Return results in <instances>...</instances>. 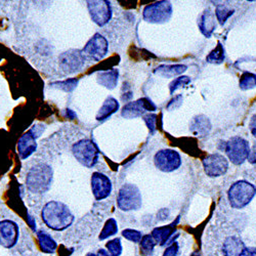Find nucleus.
<instances>
[{"label":"nucleus","instance_id":"nucleus-37","mask_svg":"<svg viewBox=\"0 0 256 256\" xmlns=\"http://www.w3.org/2000/svg\"><path fill=\"white\" fill-rule=\"evenodd\" d=\"M182 104V96H178L168 102V104L166 106V108L169 111L170 110H176V109L180 108Z\"/></svg>","mask_w":256,"mask_h":256},{"label":"nucleus","instance_id":"nucleus-29","mask_svg":"<svg viewBox=\"0 0 256 256\" xmlns=\"http://www.w3.org/2000/svg\"><path fill=\"white\" fill-rule=\"evenodd\" d=\"M226 54L224 46H222L220 42H218L216 48L213 50L206 58V60L210 64H222L224 62Z\"/></svg>","mask_w":256,"mask_h":256},{"label":"nucleus","instance_id":"nucleus-6","mask_svg":"<svg viewBox=\"0 0 256 256\" xmlns=\"http://www.w3.org/2000/svg\"><path fill=\"white\" fill-rule=\"evenodd\" d=\"M172 4L169 2H158L146 6L142 10V18L150 24H164L172 16Z\"/></svg>","mask_w":256,"mask_h":256},{"label":"nucleus","instance_id":"nucleus-32","mask_svg":"<svg viewBox=\"0 0 256 256\" xmlns=\"http://www.w3.org/2000/svg\"><path fill=\"white\" fill-rule=\"evenodd\" d=\"M121 234L125 240L132 242L134 244L140 243L142 241V237H144V234H142V232H140L138 230H134V228H125V230H122Z\"/></svg>","mask_w":256,"mask_h":256},{"label":"nucleus","instance_id":"nucleus-10","mask_svg":"<svg viewBox=\"0 0 256 256\" xmlns=\"http://www.w3.org/2000/svg\"><path fill=\"white\" fill-rule=\"evenodd\" d=\"M88 10L92 22L98 27L108 25L113 18L111 2L108 0H94L88 2Z\"/></svg>","mask_w":256,"mask_h":256},{"label":"nucleus","instance_id":"nucleus-33","mask_svg":"<svg viewBox=\"0 0 256 256\" xmlns=\"http://www.w3.org/2000/svg\"><path fill=\"white\" fill-rule=\"evenodd\" d=\"M234 12V10H228L226 6H218L216 10V20L220 22V24L222 26H224L226 22V20L232 16Z\"/></svg>","mask_w":256,"mask_h":256},{"label":"nucleus","instance_id":"nucleus-41","mask_svg":"<svg viewBox=\"0 0 256 256\" xmlns=\"http://www.w3.org/2000/svg\"><path fill=\"white\" fill-rule=\"evenodd\" d=\"M66 117H68L69 119L73 120V119H75L77 117V115H76V113L74 111H72L70 109H67L66 110Z\"/></svg>","mask_w":256,"mask_h":256},{"label":"nucleus","instance_id":"nucleus-20","mask_svg":"<svg viewBox=\"0 0 256 256\" xmlns=\"http://www.w3.org/2000/svg\"><path fill=\"white\" fill-rule=\"evenodd\" d=\"M216 20L214 12H212L209 8L205 10L198 20V26L201 33L206 37H210L216 29Z\"/></svg>","mask_w":256,"mask_h":256},{"label":"nucleus","instance_id":"nucleus-5","mask_svg":"<svg viewBox=\"0 0 256 256\" xmlns=\"http://www.w3.org/2000/svg\"><path fill=\"white\" fill-rule=\"evenodd\" d=\"M117 206L121 211H138L142 206L140 190L134 184H123L117 195Z\"/></svg>","mask_w":256,"mask_h":256},{"label":"nucleus","instance_id":"nucleus-31","mask_svg":"<svg viewBox=\"0 0 256 256\" xmlns=\"http://www.w3.org/2000/svg\"><path fill=\"white\" fill-rule=\"evenodd\" d=\"M106 248L110 256H121L123 253V246L120 238H114L106 243Z\"/></svg>","mask_w":256,"mask_h":256},{"label":"nucleus","instance_id":"nucleus-19","mask_svg":"<svg viewBox=\"0 0 256 256\" xmlns=\"http://www.w3.org/2000/svg\"><path fill=\"white\" fill-rule=\"evenodd\" d=\"M180 222V216L176 218V222H174L172 224H170L168 226H157L152 230V237L154 238V240L156 241L157 244H160L161 246H165L166 244H168V242L170 241V238L172 237V234H174L176 224Z\"/></svg>","mask_w":256,"mask_h":256},{"label":"nucleus","instance_id":"nucleus-24","mask_svg":"<svg viewBox=\"0 0 256 256\" xmlns=\"http://www.w3.org/2000/svg\"><path fill=\"white\" fill-rule=\"evenodd\" d=\"M188 67L182 64H176V65H160L154 70V73L163 78H174L182 75L186 71Z\"/></svg>","mask_w":256,"mask_h":256},{"label":"nucleus","instance_id":"nucleus-30","mask_svg":"<svg viewBox=\"0 0 256 256\" xmlns=\"http://www.w3.org/2000/svg\"><path fill=\"white\" fill-rule=\"evenodd\" d=\"M239 86L242 90H249L256 86V75L244 72L240 78L239 81Z\"/></svg>","mask_w":256,"mask_h":256},{"label":"nucleus","instance_id":"nucleus-15","mask_svg":"<svg viewBox=\"0 0 256 256\" xmlns=\"http://www.w3.org/2000/svg\"><path fill=\"white\" fill-rule=\"evenodd\" d=\"M204 172L210 178H218L224 176L228 169L226 158L218 153L210 154L202 161Z\"/></svg>","mask_w":256,"mask_h":256},{"label":"nucleus","instance_id":"nucleus-42","mask_svg":"<svg viewBox=\"0 0 256 256\" xmlns=\"http://www.w3.org/2000/svg\"><path fill=\"white\" fill-rule=\"evenodd\" d=\"M96 253L98 254V256H110L108 251L104 250V249H100V250H98Z\"/></svg>","mask_w":256,"mask_h":256},{"label":"nucleus","instance_id":"nucleus-3","mask_svg":"<svg viewBox=\"0 0 256 256\" xmlns=\"http://www.w3.org/2000/svg\"><path fill=\"white\" fill-rule=\"evenodd\" d=\"M72 154L82 166L94 167L100 158V150L96 142L90 138H81L72 146Z\"/></svg>","mask_w":256,"mask_h":256},{"label":"nucleus","instance_id":"nucleus-1","mask_svg":"<svg viewBox=\"0 0 256 256\" xmlns=\"http://www.w3.org/2000/svg\"><path fill=\"white\" fill-rule=\"evenodd\" d=\"M41 218L48 228L56 232L67 230L75 222L71 209L60 201H48L46 203L41 210Z\"/></svg>","mask_w":256,"mask_h":256},{"label":"nucleus","instance_id":"nucleus-43","mask_svg":"<svg viewBox=\"0 0 256 256\" xmlns=\"http://www.w3.org/2000/svg\"><path fill=\"white\" fill-rule=\"evenodd\" d=\"M85 256H98V253H92V252H90V253H88Z\"/></svg>","mask_w":256,"mask_h":256},{"label":"nucleus","instance_id":"nucleus-14","mask_svg":"<svg viewBox=\"0 0 256 256\" xmlns=\"http://www.w3.org/2000/svg\"><path fill=\"white\" fill-rule=\"evenodd\" d=\"M85 58L82 50H70L60 56V67L65 73H75L83 68Z\"/></svg>","mask_w":256,"mask_h":256},{"label":"nucleus","instance_id":"nucleus-36","mask_svg":"<svg viewBox=\"0 0 256 256\" xmlns=\"http://www.w3.org/2000/svg\"><path fill=\"white\" fill-rule=\"evenodd\" d=\"M180 252V244L178 242H174L172 244L168 245V247L165 249L162 256H178Z\"/></svg>","mask_w":256,"mask_h":256},{"label":"nucleus","instance_id":"nucleus-26","mask_svg":"<svg viewBox=\"0 0 256 256\" xmlns=\"http://www.w3.org/2000/svg\"><path fill=\"white\" fill-rule=\"evenodd\" d=\"M117 232H118L117 220L115 218H111L104 222V228H102V230L100 232L98 240L100 241H104V240L109 239L111 237H114L115 234H117Z\"/></svg>","mask_w":256,"mask_h":256},{"label":"nucleus","instance_id":"nucleus-16","mask_svg":"<svg viewBox=\"0 0 256 256\" xmlns=\"http://www.w3.org/2000/svg\"><path fill=\"white\" fill-rule=\"evenodd\" d=\"M20 228L12 220H0V246L6 249L14 248L18 241Z\"/></svg>","mask_w":256,"mask_h":256},{"label":"nucleus","instance_id":"nucleus-39","mask_svg":"<svg viewBox=\"0 0 256 256\" xmlns=\"http://www.w3.org/2000/svg\"><path fill=\"white\" fill-rule=\"evenodd\" d=\"M240 256H256V248L253 247H246Z\"/></svg>","mask_w":256,"mask_h":256},{"label":"nucleus","instance_id":"nucleus-7","mask_svg":"<svg viewBox=\"0 0 256 256\" xmlns=\"http://www.w3.org/2000/svg\"><path fill=\"white\" fill-rule=\"evenodd\" d=\"M44 125H34L29 132L20 138L18 142V156L22 160L31 157L37 150V138L44 132Z\"/></svg>","mask_w":256,"mask_h":256},{"label":"nucleus","instance_id":"nucleus-34","mask_svg":"<svg viewBox=\"0 0 256 256\" xmlns=\"http://www.w3.org/2000/svg\"><path fill=\"white\" fill-rule=\"evenodd\" d=\"M188 83H190V78L188 76H180L178 78H176L172 83L169 84V90H170V94L174 96V94L182 88H184L186 85H188Z\"/></svg>","mask_w":256,"mask_h":256},{"label":"nucleus","instance_id":"nucleus-21","mask_svg":"<svg viewBox=\"0 0 256 256\" xmlns=\"http://www.w3.org/2000/svg\"><path fill=\"white\" fill-rule=\"evenodd\" d=\"M190 130L194 136L199 138L206 136L211 130L210 120L204 115H198L193 118L190 124Z\"/></svg>","mask_w":256,"mask_h":256},{"label":"nucleus","instance_id":"nucleus-35","mask_svg":"<svg viewBox=\"0 0 256 256\" xmlns=\"http://www.w3.org/2000/svg\"><path fill=\"white\" fill-rule=\"evenodd\" d=\"M157 118H158L157 115L154 114V113H148L142 117V119H144V123L146 124L151 134H154L157 130V125H158Z\"/></svg>","mask_w":256,"mask_h":256},{"label":"nucleus","instance_id":"nucleus-17","mask_svg":"<svg viewBox=\"0 0 256 256\" xmlns=\"http://www.w3.org/2000/svg\"><path fill=\"white\" fill-rule=\"evenodd\" d=\"M246 248L242 239L236 234L228 236L222 242L220 253L222 256H240L242 251Z\"/></svg>","mask_w":256,"mask_h":256},{"label":"nucleus","instance_id":"nucleus-28","mask_svg":"<svg viewBox=\"0 0 256 256\" xmlns=\"http://www.w3.org/2000/svg\"><path fill=\"white\" fill-rule=\"evenodd\" d=\"M156 241L152 237V234H144L142 241L140 242V253L144 256H152L156 247Z\"/></svg>","mask_w":256,"mask_h":256},{"label":"nucleus","instance_id":"nucleus-4","mask_svg":"<svg viewBox=\"0 0 256 256\" xmlns=\"http://www.w3.org/2000/svg\"><path fill=\"white\" fill-rule=\"evenodd\" d=\"M256 195V188L246 182H236L230 188L228 192V198L230 205L234 209H242L246 207Z\"/></svg>","mask_w":256,"mask_h":256},{"label":"nucleus","instance_id":"nucleus-27","mask_svg":"<svg viewBox=\"0 0 256 256\" xmlns=\"http://www.w3.org/2000/svg\"><path fill=\"white\" fill-rule=\"evenodd\" d=\"M78 83H79L78 78H70V79H66V80L52 82V83H50V88L70 94L77 88Z\"/></svg>","mask_w":256,"mask_h":256},{"label":"nucleus","instance_id":"nucleus-25","mask_svg":"<svg viewBox=\"0 0 256 256\" xmlns=\"http://www.w3.org/2000/svg\"><path fill=\"white\" fill-rule=\"evenodd\" d=\"M182 142V144L180 146L182 148V150L190 154L193 157H201L203 152L200 150L198 146V140L195 138H184L180 140Z\"/></svg>","mask_w":256,"mask_h":256},{"label":"nucleus","instance_id":"nucleus-40","mask_svg":"<svg viewBox=\"0 0 256 256\" xmlns=\"http://www.w3.org/2000/svg\"><path fill=\"white\" fill-rule=\"evenodd\" d=\"M249 128H250V132L253 134V136L256 138V115H254L251 118V121L249 123Z\"/></svg>","mask_w":256,"mask_h":256},{"label":"nucleus","instance_id":"nucleus-23","mask_svg":"<svg viewBox=\"0 0 256 256\" xmlns=\"http://www.w3.org/2000/svg\"><path fill=\"white\" fill-rule=\"evenodd\" d=\"M37 240L39 243L40 250L46 253V254H52L54 253L58 249V243L52 237V234H48V232L40 230L37 232Z\"/></svg>","mask_w":256,"mask_h":256},{"label":"nucleus","instance_id":"nucleus-2","mask_svg":"<svg viewBox=\"0 0 256 256\" xmlns=\"http://www.w3.org/2000/svg\"><path fill=\"white\" fill-rule=\"evenodd\" d=\"M52 180V167L46 163H38L28 172L26 176V186L31 193L42 195L50 190Z\"/></svg>","mask_w":256,"mask_h":256},{"label":"nucleus","instance_id":"nucleus-9","mask_svg":"<svg viewBox=\"0 0 256 256\" xmlns=\"http://www.w3.org/2000/svg\"><path fill=\"white\" fill-rule=\"evenodd\" d=\"M82 52L90 60L100 62L109 52V42L100 33H96L84 46Z\"/></svg>","mask_w":256,"mask_h":256},{"label":"nucleus","instance_id":"nucleus-11","mask_svg":"<svg viewBox=\"0 0 256 256\" xmlns=\"http://www.w3.org/2000/svg\"><path fill=\"white\" fill-rule=\"evenodd\" d=\"M154 164L162 172H174L182 165V157L178 152L172 148H163L154 156Z\"/></svg>","mask_w":256,"mask_h":256},{"label":"nucleus","instance_id":"nucleus-12","mask_svg":"<svg viewBox=\"0 0 256 256\" xmlns=\"http://www.w3.org/2000/svg\"><path fill=\"white\" fill-rule=\"evenodd\" d=\"M156 104L148 98H142L138 100L128 102L121 109V116L125 119H136L144 117L146 114L156 111Z\"/></svg>","mask_w":256,"mask_h":256},{"label":"nucleus","instance_id":"nucleus-22","mask_svg":"<svg viewBox=\"0 0 256 256\" xmlns=\"http://www.w3.org/2000/svg\"><path fill=\"white\" fill-rule=\"evenodd\" d=\"M96 81L104 88L113 90L114 88H116L119 81V70L110 69V70L98 72L96 75Z\"/></svg>","mask_w":256,"mask_h":256},{"label":"nucleus","instance_id":"nucleus-8","mask_svg":"<svg viewBox=\"0 0 256 256\" xmlns=\"http://www.w3.org/2000/svg\"><path fill=\"white\" fill-rule=\"evenodd\" d=\"M224 151L232 164L241 165L248 159L249 142L243 138L234 136L224 142Z\"/></svg>","mask_w":256,"mask_h":256},{"label":"nucleus","instance_id":"nucleus-38","mask_svg":"<svg viewBox=\"0 0 256 256\" xmlns=\"http://www.w3.org/2000/svg\"><path fill=\"white\" fill-rule=\"evenodd\" d=\"M247 160L251 164H256V142L253 144V146L250 148Z\"/></svg>","mask_w":256,"mask_h":256},{"label":"nucleus","instance_id":"nucleus-13","mask_svg":"<svg viewBox=\"0 0 256 256\" xmlns=\"http://www.w3.org/2000/svg\"><path fill=\"white\" fill-rule=\"evenodd\" d=\"M90 186L92 195L96 201H102L109 198L113 192V182L111 178L100 172H96L92 174Z\"/></svg>","mask_w":256,"mask_h":256},{"label":"nucleus","instance_id":"nucleus-18","mask_svg":"<svg viewBox=\"0 0 256 256\" xmlns=\"http://www.w3.org/2000/svg\"><path fill=\"white\" fill-rule=\"evenodd\" d=\"M120 109V102L117 98L112 96H109L104 100L102 106L100 108L98 112L96 113V119L98 122H104L112 117L115 113H117Z\"/></svg>","mask_w":256,"mask_h":256}]
</instances>
